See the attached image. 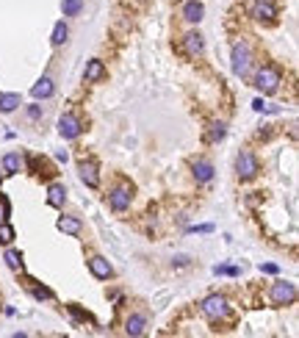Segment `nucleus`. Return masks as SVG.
I'll return each mask as SVG.
<instances>
[{
	"instance_id": "nucleus-1",
	"label": "nucleus",
	"mask_w": 299,
	"mask_h": 338,
	"mask_svg": "<svg viewBox=\"0 0 299 338\" xmlns=\"http://www.w3.org/2000/svg\"><path fill=\"white\" fill-rule=\"evenodd\" d=\"M227 310H230V305H227V299H224L222 294H211L205 302H202V313L211 319V322H219V319H224L227 316Z\"/></svg>"
},
{
	"instance_id": "nucleus-2",
	"label": "nucleus",
	"mask_w": 299,
	"mask_h": 338,
	"mask_svg": "<svg viewBox=\"0 0 299 338\" xmlns=\"http://www.w3.org/2000/svg\"><path fill=\"white\" fill-rule=\"evenodd\" d=\"M269 296H271V302H274V305H291L294 299H297V286L288 283V280H277L274 286H271Z\"/></svg>"
},
{
	"instance_id": "nucleus-3",
	"label": "nucleus",
	"mask_w": 299,
	"mask_h": 338,
	"mask_svg": "<svg viewBox=\"0 0 299 338\" xmlns=\"http://www.w3.org/2000/svg\"><path fill=\"white\" fill-rule=\"evenodd\" d=\"M236 172H238V177H244V180H250V177H255L257 172H260V164H257V158L250 153V150H241V153H238Z\"/></svg>"
},
{
	"instance_id": "nucleus-4",
	"label": "nucleus",
	"mask_w": 299,
	"mask_h": 338,
	"mask_svg": "<svg viewBox=\"0 0 299 338\" xmlns=\"http://www.w3.org/2000/svg\"><path fill=\"white\" fill-rule=\"evenodd\" d=\"M255 86L263 94H274V92H277V86H280V72L274 70V67H263V70L257 72V78H255Z\"/></svg>"
},
{
	"instance_id": "nucleus-5",
	"label": "nucleus",
	"mask_w": 299,
	"mask_h": 338,
	"mask_svg": "<svg viewBox=\"0 0 299 338\" xmlns=\"http://www.w3.org/2000/svg\"><path fill=\"white\" fill-rule=\"evenodd\" d=\"M250 67H252L250 47H247V44H236V47H233V72L244 78L247 72H250Z\"/></svg>"
},
{
	"instance_id": "nucleus-6",
	"label": "nucleus",
	"mask_w": 299,
	"mask_h": 338,
	"mask_svg": "<svg viewBox=\"0 0 299 338\" xmlns=\"http://www.w3.org/2000/svg\"><path fill=\"white\" fill-rule=\"evenodd\" d=\"M81 120L78 117H72V114H64L61 120H58V133L64 136V139H78L81 136Z\"/></svg>"
},
{
	"instance_id": "nucleus-7",
	"label": "nucleus",
	"mask_w": 299,
	"mask_h": 338,
	"mask_svg": "<svg viewBox=\"0 0 299 338\" xmlns=\"http://www.w3.org/2000/svg\"><path fill=\"white\" fill-rule=\"evenodd\" d=\"M130 200H133V194H130L128 186H119V189H114L111 194H108V205H111L114 211H125V208H130Z\"/></svg>"
},
{
	"instance_id": "nucleus-8",
	"label": "nucleus",
	"mask_w": 299,
	"mask_h": 338,
	"mask_svg": "<svg viewBox=\"0 0 299 338\" xmlns=\"http://www.w3.org/2000/svg\"><path fill=\"white\" fill-rule=\"evenodd\" d=\"M89 272L94 277H97V280H108V277L114 275V266L108 261H105V258H100V255H94V258H89Z\"/></svg>"
},
{
	"instance_id": "nucleus-9",
	"label": "nucleus",
	"mask_w": 299,
	"mask_h": 338,
	"mask_svg": "<svg viewBox=\"0 0 299 338\" xmlns=\"http://www.w3.org/2000/svg\"><path fill=\"white\" fill-rule=\"evenodd\" d=\"M78 172H81V180H84L89 189H97L100 186V175H97V167L91 161H84L81 167H78Z\"/></svg>"
},
{
	"instance_id": "nucleus-10",
	"label": "nucleus",
	"mask_w": 299,
	"mask_h": 338,
	"mask_svg": "<svg viewBox=\"0 0 299 338\" xmlns=\"http://www.w3.org/2000/svg\"><path fill=\"white\" fill-rule=\"evenodd\" d=\"M252 17H255L257 22H274L277 11H274V6H271V3H266V0H257L255 6H252Z\"/></svg>"
},
{
	"instance_id": "nucleus-11",
	"label": "nucleus",
	"mask_w": 299,
	"mask_h": 338,
	"mask_svg": "<svg viewBox=\"0 0 299 338\" xmlns=\"http://www.w3.org/2000/svg\"><path fill=\"white\" fill-rule=\"evenodd\" d=\"M183 47H186L188 56H200L202 47H205V42H202V34H197V31L186 34V39H183Z\"/></svg>"
},
{
	"instance_id": "nucleus-12",
	"label": "nucleus",
	"mask_w": 299,
	"mask_h": 338,
	"mask_svg": "<svg viewBox=\"0 0 299 338\" xmlns=\"http://www.w3.org/2000/svg\"><path fill=\"white\" fill-rule=\"evenodd\" d=\"M53 92H56V86H53V81H50V78H39V81H36V86L31 89V94H34L36 100L53 97Z\"/></svg>"
},
{
	"instance_id": "nucleus-13",
	"label": "nucleus",
	"mask_w": 299,
	"mask_h": 338,
	"mask_svg": "<svg viewBox=\"0 0 299 338\" xmlns=\"http://www.w3.org/2000/svg\"><path fill=\"white\" fill-rule=\"evenodd\" d=\"M202 14H205V6L197 3V0H188L186 6H183V17H186V22H200Z\"/></svg>"
},
{
	"instance_id": "nucleus-14",
	"label": "nucleus",
	"mask_w": 299,
	"mask_h": 338,
	"mask_svg": "<svg viewBox=\"0 0 299 338\" xmlns=\"http://www.w3.org/2000/svg\"><path fill=\"white\" fill-rule=\"evenodd\" d=\"M144 327H147V319L141 316V313H136V316H130L125 322V333H128V336H141Z\"/></svg>"
},
{
	"instance_id": "nucleus-15",
	"label": "nucleus",
	"mask_w": 299,
	"mask_h": 338,
	"mask_svg": "<svg viewBox=\"0 0 299 338\" xmlns=\"http://www.w3.org/2000/svg\"><path fill=\"white\" fill-rule=\"evenodd\" d=\"M64 200H67V189H64L61 183H53L47 189V203L53 205V208H58V205H64Z\"/></svg>"
},
{
	"instance_id": "nucleus-16",
	"label": "nucleus",
	"mask_w": 299,
	"mask_h": 338,
	"mask_svg": "<svg viewBox=\"0 0 299 338\" xmlns=\"http://www.w3.org/2000/svg\"><path fill=\"white\" fill-rule=\"evenodd\" d=\"M81 219H75V216H61L58 219V230L61 233H70V236H78L81 233Z\"/></svg>"
},
{
	"instance_id": "nucleus-17",
	"label": "nucleus",
	"mask_w": 299,
	"mask_h": 338,
	"mask_svg": "<svg viewBox=\"0 0 299 338\" xmlns=\"http://www.w3.org/2000/svg\"><path fill=\"white\" fill-rule=\"evenodd\" d=\"M105 78V67H103V61H89V67H86V81L89 84H94V81H103Z\"/></svg>"
},
{
	"instance_id": "nucleus-18",
	"label": "nucleus",
	"mask_w": 299,
	"mask_h": 338,
	"mask_svg": "<svg viewBox=\"0 0 299 338\" xmlns=\"http://www.w3.org/2000/svg\"><path fill=\"white\" fill-rule=\"evenodd\" d=\"M22 167V158L17 153H6L3 155V169H6V175H17Z\"/></svg>"
},
{
	"instance_id": "nucleus-19",
	"label": "nucleus",
	"mask_w": 299,
	"mask_h": 338,
	"mask_svg": "<svg viewBox=\"0 0 299 338\" xmlns=\"http://www.w3.org/2000/svg\"><path fill=\"white\" fill-rule=\"evenodd\" d=\"M194 177L200 183H208L211 177H214V167H211L208 161H197L194 164Z\"/></svg>"
},
{
	"instance_id": "nucleus-20",
	"label": "nucleus",
	"mask_w": 299,
	"mask_h": 338,
	"mask_svg": "<svg viewBox=\"0 0 299 338\" xmlns=\"http://www.w3.org/2000/svg\"><path fill=\"white\" fill-rule=\"evenodd\" d=\"M22 100H20V94H14V92H8V94H0V111L3 114H11L17 106H20Z\"/></svg>"
},
{
	"instance_id": "nucleus-21",
	"label": "nucleus",
	"mask_w": 299,
	"mask_h": 338,
	"mask_svg": "<svg viewBox=\"0 0 299 338\" xmlns=\"http://www.w3.org/2000/svg\"><path fill=\"white\" fill-rule=\"evenodd\" d=\"M67 36H70V28H67V22L61 20V22H56V28H53V36H50V42L58 47V44L67 42Z\"/></svg>"
},
{
	"instance_id": "nucleus-22",
	"label": "nucleus",
	"mask_w": 299,
	"mask_h": 338,
	"mask_svg": "<svg viewBox=\"0 0 299 338\" xmlns=\"http://www.w3.org/2000/svg\"><path fill=\"white\" fill-rule=\"evenodd\" d=\"M14 236H17V233H14V227H11V225H6V222H0V244H11V241H14Z\"/></svg>"
},
{
	"instance_id": "nucleus-23",
	"label": "nucleus",
	"mask_w": 299,
	"mask_h": 338,
	"mask_svg": "<svg viewBox=\"0 0 299 338\" xmlns=\"http://www.w3.org/2000/svg\"><path fill=\"white\" fill-rule=\"evenodd\" d=\"M64 17H75L81 8H84V0H64Z\"/></svg>"
},
{
	"instance_id": "nucleus-24",
	"label": "nucleus",
	"mask_w": 299,
	"mask_h": 338,
	"mask_svg": "<svg viewBox=\"0 0 299 338\" xmlns=\"http://www.w3.org/2000/svg\"><path fill=\"white\" fill-rule=\"evenodd\" d=\"M224 133H227V130H224V122H214V125H211L208 139H211V141H222V139H224Z\"/></svg>"
},
{
	"instance_id": "nucleus-25",
	"label": "nucleus",
	"mask_w": 299,
	"mask_h": 338,
	"mask_svg": "<svg viewBox=\"0 0 299 338\" xmlns=\"http://www.w3.org/2000/svg\"><path fill=\"white\" fill-rule=\"evenodd\" d=\"M6 263H8V269H22V258H20V253L8 250V253H6Z\"/></svg>"
},
{
	"instance_id": "nucleus-26",
	"label": "nucleus",
	"mask_w": 299,
	"mask_h": 338,
	"mask_svg": "<svg viewBox=\"0 0 299 338\" xmlns=\"http://www.w3.org/2000/svg\"><path fill=\"white\" fill-rule=\"evenodd\" d=\"M252 106H255V111H260V114H274V111H280V108L277 106H266V103H263V100H255V103H252Z\"/></svg>"
},
{
	"instance_id": "nucleus-27",
	"label": "nucleus",
	"mask_w": 299,
	"mask_h": 338,
	"mask_svg": "<svg viewBox=\"0 0 299 338\" xmlns=\"http://www.w3.org/2000/svg\"><path fill=\"white\" fill-rule=\"evenodd\" d=\"M216 275H238V269L236 266H214Z\"/></svg>"
},
{
	"instance_id": "nucleus-28",
	"label": "nucleus",
	"mask_w": 299,
	"mask_h": 338,
	"mask_svg": "<svg viewBox=\"0 0 299 338\" xmlns=\"http://www.w3.org/2000/svg\"><path fill=\"white\" fill-rule=\"evenodd\" d=\"M34 294L39 296V299H53V291L50 289H34Z\"/></svg>"
},
{
	"instance_id": "nucleus-29",
	"label": "nucleus",
	"mask_w": 299,
	"mask_h": 338,
	"mask_svg": "<svg viewBox=\"0 0 299 338\" xmlns=\"http://www.w3.org/2000/svg\"><path fill=\"white\" fill-rule=\"evenodd\" d=\"M260 272H269V275H274V272H277V266H274V263H263V266H260Z\"/></svg>"
},
{
	"instance_id": "nucleus-30",
	"label": "nucleus",
	"mask_w": 299,
	"mask_h": 338,
	"mask_svg": "<svg viewBox=\"0 0 299 338\" xmlns=\"http://www.w3.org/2000/svg\"><path fill=\"white\" fill-rule=\"evenodd\" d=\"M211 225H200V227H191V233H208Z\"/></svg>"
},
{
	"instance_id": "nucleus-31",
	"label": "nucleus",
	"mask_w": 299,
	"mask_h": 338,
	"mask_svg": "<svg viewBox=\"0 0 299 338\" xmlns=\"http://www.w3.org/2000/svg\"><path fill=\"white\" fill-rule=\"evenodd\" d=\"M174 263H177V266H186L188 258H186V255H177V258H174Z\"/></svg>"
}]
</instances>
